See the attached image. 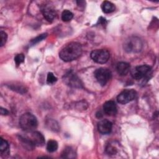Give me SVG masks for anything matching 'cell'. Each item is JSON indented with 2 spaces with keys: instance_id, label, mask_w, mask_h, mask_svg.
Masks as SVG:
<instances>
[{
  "instance_id": "1",
  "label": "cell",
  "mask_w": 159,
  "mask_h": 159,
  "mask_svg": "<svg viewBox=\"0 0 159 159\" xmlns=\"http://www.w3.org/2000/svg\"><path fill=\"white\" fill-rule=\"evenodd\" d=\"M19 140L24 147L29 150L33 149L35 146L40 147L45 144V138L43 135L37 131L27 132L24 135H20Z\"/></svg>"
},
{
  "instance_id": "2",
  "label": "cell",
  "mask_w": 159,
  "mask_h": 159,
  "mask_svg": "<svg viewBox=\"0 0 159 159\" xmlns=\"http://www.w3.org/2000/svg\"><path fill=\"white\" fill-rule=\"evenodd\" d=\"M81 53V45L78 42H70L61 50L59 57L64 61H71L78 58Z\"/></svg>"
},
{
  "instance_id": "3",
  "label": "cell",
  "mask_w": 159,
  "mask_h": 159,
  "mask_svg": "<svg viewBox=\"0 0 159 159\" xmlns=\"http://www.w3.org/2000/svg\"><path fill=\"white\" fill-rule=\"evenodd\" d=\"M20 127L26 132L34 130L38 125L37 119L34 115L30 112L23 114L19 119Z\"/></svg>"
},
{
  "instance_id": "4",
  "label": "cell",
  "mask_w": 159,
  "mask_h": 159,
  "mask_svg": "<svg viewBox=\"0 0 159 159\" xmlns=\"http://www.w3.org/2000/svg\"><path fill=\"white\" fill-rule=\"evenodd\" d=\"M123 47L124 50L128 53H137L142 50V42L139 37L132 36L125 40Z\"/></svg>"
},
{
  "instance_id": "5",
  "label": "cell",
  "mask_w": 159,
  "mask_h": 159,
  "mask_svg": "<svg viewBox=\"0 0 159 159\" xmlns=\"http://www.w3.org/2000/svg\"><path fill=\"white\" fill-rule=\"evenodd\" d=\"M130 73L134 79L140 80L148 77L150 75H151L152 68L150 66L146 65L137 66L131 70Z\"/></svg>"
},
{
  "instance_id": "6",
  "label": "cell",
  "mask_w": 159,
  "mask_h": 159,
  "mask_svg": "<svg viewBox=\"0 0 159 159\" xmlns=\"http://www.w3.org/2000/svg\"><path fill=\"white\" fill-rule=\"evenodd\" d=\"M65 83L72 88H81L83 87V83L80 78L71 70L68 71L63 77Z\"/></svg>"
},
{
  "instance_id": "7",
  "label": "cell",
  "mask_w": 159,
  "mask_h": 159,
  "mask_svg": "<svg viewBox=\"0 0 159 159\" xmlns=\"http://www.w3.org/2000/svg\"><path fill=\"white\" fill-rule=\"evenodd\" d=\"M94 76L101 86H105L112 77L111 71L106 68H99L94 71Z\"/></svg>"
},
{
  "instance_id": "8",
  "label": "cell",
  "mask_w": 159,
  "mask_h": 159,
  "mask_svg": "<svg viewBox=\"0 0 159 159\" xmlns=\"http://www.w3.org/2000/svg\"><path fill=\"white\" fill-rule=\"evenodd\" d=\"M110 57V53L108 50L105 49H97L91 52V58L98 63H106Z\"/></svg>"
},
{
  "instance_id": "9",
  "label": "cell",
  "mask_w": 159,
  "mask_h": 159,
  "mask_svg": "<svg viewBox=\"0 0 159 159\" xmlns=\"http://www.w3.org/2000/svg\"><path fill=\"white\" fill-rule=\"evenodd\" d=\"M137 93L134 89H127L122 91L117 97V101L119 103L122 104H125L132 100H134L136 96Z\"/></svg>"
},
{
  "instance_id": "10",
  "label": "cell",
  "mask_w": 159,
  "mask_h": 159,
  "mask_svg": "<svg viewBox=\"0 0 159 159\" xmlns=\"http://www.w3.org/2000/svg\"><path fill=\"white\" fill-rule=\"evenodd\" d=\"M41 11L45 19L48 22H52L56 16L55 9L50 4H45L41 7Z\"/></svg>"
},
{
  "instance_id": "11",
  "label": "cell",
  "mask_w": 159,
  "mask_h": 159,
  "mask_svg": "<svg viewBox=\"0 0 159 159\" xmlns=\"http://www.w3.org/2000/svg\"><path fill=\"white\" fill-rule=\"evenodd\" d=\"M112 128V124L107 119L100 120L98 124V129L99 132L102 134H109Z\"/></svg>"
},
{
  "instance_id": "12",
  "label": "cell",
  "mask_w": 159,
  "mask_h": 159,
  "mask_svg": "<svg viewBox=\"0 0 159 159\" xmlns=\"http://www.w3.org/2000/svg\"><path fill=\"white\" fill-rule=\"evenodd\" d=\"M103 110L108 116H114L117 113V107L113 101H108L103 104Z\"/></svg>"
},
{
  "instance_id": "13",
  "label": "cell",
  "mask_w": 159,
  "mask_h": 159,
  "mask_svg": "<svg viewBox=\"0 0 159 159\" xmlns=\"http://www.w3.org/2000/svg\"><path fill=\"white\" fill-rule=\"evenodd\" d=\"M130 68V66L129 63L127 62H124V61L118 63L116 66L117 73L120 76L126 75L129 72Z\"/></svg>"
},
{
  "instance_id": "14",
  "label": "cell",
  "mask_w": 159,
  "mask_h": 159,
  "mask_svg": "<svg viewBox=\"0 0 159 159\" xmlns=\"http://www.w3.org/2000/svg\"><path fill=\"white\" fill-rule=\"evenodd\" d=\"M101 8L104 13H111L114 11L116 7L113 3L109 1H104L101 4Z\"/></svg>"
},
{
  "instance_id": "15",
  "label": "cell",
  "mask_w": 159,
  "mask_h": 159,
  "mask_svg": "<svg viewBox=\"0 0 159 159\" xmlns=\"http://www.w3.org/2000/svg\"><path fill=\"white\" fill-rule=\"evenodd\" d=\"M61 157L64 158H74L75 157V152L71 147H67L63 151Z\"/></svg>"
},
{
  "instance_id": "16",
  "label": "cell",
  "mask_w": 159,
  "mask_h": 159,
  "mask_svg": "<svg viewBox=\"0 0 159 159\" xmlns=\"http://www.w3.org/2000/svg\"><path fill=\"white\" fill-rule=\"evenodd\" d=\"M0 152L2 154L9 153V143L2 138H1L0 141Z\"/></svg>"
},
{
  "instance_id": "17",
  "label": "cell",
  "mask_w": 159,
  "mask_h": 159,
  "mask_svg": "<svg viewBox=\"0 0 159 159\" xmlns=\"http://www.w3.org/2000/svg\"><path fill=\"white\" fill-rule=\"evenodd\" d=\"M58 148V143L54 140H50L47 144V150L48 152H54Z\"/></svg>"
},
{
  "instance_id": "18",
  "label": "cell",
  "mask_w": 159,
  "mask_h": 159,
  "mask_svg": "<svg viewBox=\"0 0 159 159\" xmlns=\"http://www.w3.org/2000/svg\"><path fill=\"white\" fill-rule=\"evenodd\" d=\"M73 17V14L68 11V10H64L61 13V19L64 22H68L71 20Z\"/></svg>"
},
{
  "instance_id": "19",
  "label": "cell",
  "mask_w": 159,
  "mask_h": 159,
  "mask_svg": "<svg viewBox=\"0 0 159 159\" xmlns=\"http://www.w3.org/2000/svg\"><path fill=\"white\" fill-rule=\"evenodd\" d=\"M47 125H48L49 128L51 129V130H53V131H58L59 130V125L58 124L57 122V121L54 120H48V121L47 122Z\"/></svg>"
},
{
  "instance_id": "20",
  "label": "cell",
  "mask_w": 159,
  "mask_h": 159,
  "mask_svg": "<svg viewBox=\"0 0 159 159\" xmlns=\"http://www.w3.org/2000/svg\"><path fill=\"white\" fill-rule=\"evenodd\" d=\"M57 81V78L55 75L50 72L47 74V83L48 84H53Z\"/></svg>"
},
{
  "instance_id": "21",
  "label": "cell",
  "mask_w": 159,
  "mask_h": 159,
  "mask_svg": "<svg viewBox=\"0 0 159 159\" xmlns=\"http://www.w3.org/2000/svg\"><path fill=\"white\" fill-rule=\"evenodd\" d=\"M47 36V34H40L39 35H38L37 37H36L35 38L33 39L31 41H30V43L32 45H34L36 44L37 43H39V42H41L42 40H43L44 39L46 38V37Z\"/></svg>"
},
{
  "instance_id": "22",
  "label": "cell",
  "mask_w": 159,
  "mask_h": 159,
  "mask_svg": "<svg viewBox=\"0 0 159 159\" xmlns=\"http://www.w3.org/2000/svg\"><path fill=\"white\" fill-rule=\"evenodd\" d=\"M106 152L109 155H115L117 152V150L115 147L111 144H109L106 148Z\"/></svg>"
},
{
  "instance_id": "23",
  "label": "cell",
  "mask_w": 159,
  "mask_h": 159,
  "mask_svg": "<svg viewBox=\"0 0 159 159\" xmlns=\"http://www.w3.org/2000/svg\"><path fill=\"white\" fill-rule=\"evenodd\" d=\"M24 58H25V57H24V54H22V53L17 54L14 57V61H15L16 65L19 66L20 63H23L24 61Z\"/></svg>"
},
{
  "instance_id": "24",
  "label": "cell",
  "mask_w": 159,
  "mask_h": 159,
  "mask_svg": "<svg viewBox=\"0 0 159 159\" xmlns=\"http://www.w3.org/2000/svg\"><path fill=\"white\" fill-rule=\"evenodd\" d=\"M7 34L1 30L0 32V39H1V42H0V46L2 47L3 45H5L6 41H7Z\"/></svg>"
},
{
  "instance_id": "25",
  "label": "cell",
  "mask_w": 159,
  "mask_h": 159,
  "mask_svg": "<svg viewBox=\"0 0 159 159\" xmlns=\"http://www.w3.org/2000/svg\"><path fill=\"white\" fill-rule=\"evenodd\" d=\"M98 22L99 23V24H101V25H106V24H107V22H106V19H104V18H103V17H101L99 19Z\"/></svg>"
},
{
  "instance_id": "26",
  "label": "cell",
  "mask_w": 159,
  "mask_h": 159,
  "mask_svg": "<svg viewBox=\"0 0 159 159\" xmlns=\"http://www.w3.org/2000/svg\"><path fill=\"white\" fill-rule=\"evenodd\" d=\"M0 112H1V115H7L9 114V111L7 109H4V108H3L2 107H1Z\"/></svg>"
}]
</instances>
